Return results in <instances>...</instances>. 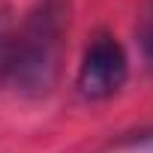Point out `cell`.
Instances as JSON below:
<instances>
[{
    "label": "cell",
    "mask_w": 153,
    "mask_h": 153,
    "mask_svg": "<svg viewBox=\"0 0 153 153\" xmlns=\"http://www.w3.org/2000/svg\"><path fill=\"white\" fill-rule=\"evenodd\" d=\"M141 144H153V135H150V138H144V141H141Z\"/></svg>",
    "instance_id": "cell-4"
},
{
    "label": "cell",
    "mask_w": 153,
    "mask_h": 153,
    "mask_svg": "<svg viewBox=\"0 0 153 153\" xmlns=\"http://www.w3.org/2000/svg\"><path fill=\"white\" fill-rule=\"evenodd\" d=\"M138 45H141L144 57L153 63V0H147V6L138 15Z\"/></svg>",
    "instance_id": "cell-3"
},
{
    "label": "cell",
    "mask_w": 153,
    "mask_h": 153,
    "mask_svg": "<svg viewBox=\"0 0 153 153\" xmlns=\"http://www.w3.org/2000/svg\"><path fill=\"white\" fill-rule=\"evenodd\" d=\"M126 72H129V63H126L123 45L114 36L99 33V36L90 39V45H87V51L81 57L78 93L84 99H108L123 87Z\"/></svg>",
    "instance_id": "cell-2"
},
{
    "label": "cell",
    "mask_w": 153,
    "mask_h": 153,
    "mask_svg": "<svg viewBox=\"0 0 153 153\" xmlns=\"http://www.w3.org/2000/svg\"><path fill=\"white\" fill-rule=\"evenodd\" d=\"M66 33V6L42 0L18 33L0 36V78L18 93L42 96L54 87Z\"/></svg>",
    "instance_id": "cell-1"
}]
</instances>
